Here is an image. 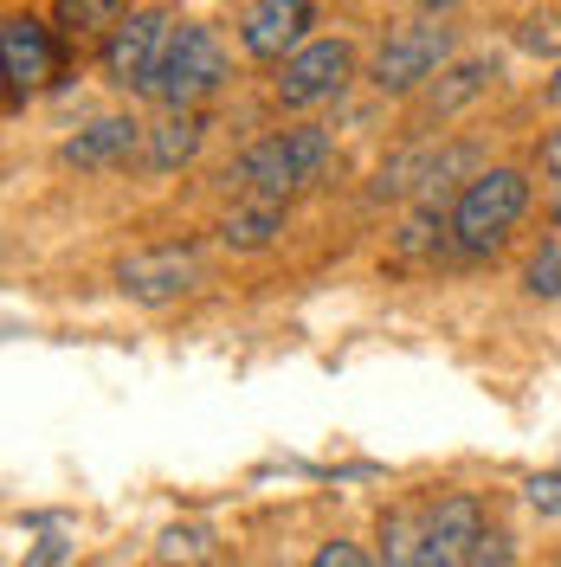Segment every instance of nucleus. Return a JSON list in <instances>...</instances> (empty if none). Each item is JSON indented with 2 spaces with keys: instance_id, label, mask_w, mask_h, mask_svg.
<instances>
[{
  "instance_id": "7",
  "label": "nucleus",
  "mask_w": 561,
  "mask_h": 567,
  "mask_svg": "<svg viewBox=\"0 0 561 567\" xmlns=\"http://www.w3.org/2000/svg\"><path fill=\"white\" fill-rule=\"evenodd\" d=\"M0 65H7V97L20 110L59 71V39H52V27L33 20V13H7L0 20Z\"/></svg>"
},
{
  "instance_id": "20",
  "label": "nucleus",
  "mask_w": 561,
  "mask_h": 567,
  "mask_svg": "<svg viewBox=\"0 0 561 567\" xmlns=\"http://www.w3.org/2000/svg\"><path fill=\"white\" fill-rule=\"evenodd\" d=\"M523 52H561V7H536L523 20Z\"/></svg>"
},
{
  "instance_id": "26",
  "label": "nucleus",
  "mask_w": 561,
  "mask_h": 567,
  "mask_svg": "<svg viewBox=\"0 0 561 567\" xmlns=\"http://www.w3.org/2000/svg\"><path fill=\"white\" fill-rule=\"evenodd\" d=\"M542 97H549V104L561 110V71H555V78H549V84H542Z\"/></svg>"
},
{
  "instance_id": "8",
  "label": "nucleus",
  "mask_w": 561,
  "mask_h": 567,
  "mask_svg": "<svg viewBox=\"0 0 561 567\" xmlns=\"http://www.w3.org/2000/svg\"><path fill=\"white\" fill-rule=\"evenodd\" d=\"M201 284V258L187 246H155V251H136L116 265V290L130 303H175Z\"/></svg>"
},
{
  "instance_id": "18",
  "label": "nucleus",
  "mask_w": 561,
  "mask_h": 567,
  "mask_svg": "<svg viewBox=\"0 0 561 567\" xmlns=\"http://www.w3.org/2000/svg\"><path fill=\"white\" fill-rule=\"evenodd\" d=\"M155 555H162V567H201L213 555V535L201 529V523H175V529L162 535Z\"/></svg>"
},
{
  "instance_id": "17",
  "label": "nucleus",
  "mask_w": 561,
  "mask_h": 567,
  "mask_svg": "<svg viewBox=\"0 0 561 567\" xmlns=\"http://www.w3.org/2000/svg\"><path fill=\"white\" fill-rule=\"evenodd\" d=\"M446 233H452V219H439V207H414L407 213V226H400V258H426V251L446 246Z\"/></svg>"
},
{
  "instance_id": "13",
  "label": "nucleus",
  "mask_w": 561,
  "mask_h": 567,
  "mask_svg": "<svg viewBox=\"0 0 561 567\" xmlns=\"http://www.w3.org/2000/svg\"><path fill=\"white\" fill-rule=\"evenodd\" d=\"M278 233H284V200H252V194H239V207L220 219V246H233V251H265Z\"/></svg>"
},
{
  "instance_id": "4",
  "label": "nucleus",
  "mask_w": 561,
  "mask_h": 567,
  "mask_svg": "<svg viewBox=\"0 0 561 567\" xmlns=\"http://www.w3.org/2000/svg\"><path fill=\"white\" fill-rule=\"evenodd\" d=\"M452 59V27H439V20H414V27H394L381 39V52H375V65H368V84L381 91V97H407V91H420L426 78H439Z\"/></svg>"
},
{
  "instance_id": "19",
  "label": "nucleus",
  "mask_w": 561,
  "mask_h": 567,
  "mask_svg": "<svg viewBox=\"0 0 561 567\" xmlns=\"http://www.w3.org/2000/svg\"><path fill=\"white\" fill-rule=\"evenodd\" d=\"M523 284H529V297H542V303H555V297H561V239H549V246H542L536 258H529Z\"/></svg>"
},
{
  "instance_id": "11",
  "label": "nucleus",
  "mask_w": 561,
  "mask_h": 567,
  "mask_svg": "<svg viewBox=\"0 0 561 567\" xmlns=\"http://www.w3.org/2000/svg\"><path fill=\"white\" fill-rule=\"evenodd\" d=\"M142 136H149V130H142L136 116H98V123H84V130L59 148V162L78 168V175H104V168H123V162L136 155Z\"/></svg>"
},
{
  "instance_id": "22",
  "label": "nucleus",
  "mask_w": 561,
  "mask_h": 567,
  "mask_svg": "<svg viewBox=\"0 0 561 567\" xmlns=\"http://www.w3.org/2000/svg\"><path fill=\"white\" fill-rule=\"evenodd\" d=\"M529 509H542V516H561V471H536L523 484Z\"/></svg>"
},
{
  "instance_id": "25",
  "label": "nucleus",
  "mask_w": 561,
  "mask_h": 567,
  "mask_svg": "<svg viewBox=\"0 0 561 567\" xmlns=\"http://www.w3.org/2000/svg\"><path fill=\"white\" fill-rule=\"evenodd\" d=\"M414 7H420L426 20H439V13H446V7H458V0H414Z\"/></svg>"
},
{
  "instance_id": "1",
  "label": "nucleus",
  "mask_w": 561,
  "mask_h": 567,
  "mask_svg": "<svg viewBox=\"0 0 561 567\" xmlns=\"http://www.w3.org/2000/svg\"><path fill=\"white\" fill-rule=\"evenodd\" d=\"M336 162V142L329 130H278V136L252 142L246 155L226 168V187L233 194H252V200H290V194H304L310 181H323V168Z\"/></svg>"
},
{
  "instance_id": "27",
  "label": "nucleus",
  "mask_w": 561,
  "mask_h": 567,
  "mask_svg": "<svg viewBox=\"0 0 561 567\" xmlns=\"http://www.w3.org/2000/svg\"><path fill=\"white\" fill-rule=\"evenodd\" d=\"M549 219L561 226V181H555V200H549Z\"/></svg>"
},
{
  "instance_id": "9",
  "label": "nucleus",
  "mask_w": 561,
  "mask_h": 567,
  "mask_svg": "<svg viewBox=\"0 0 561 567\" xmlns=\"http://www.w3.org/2000/svg\"><path fill=\"white\" fill-rule=\"evenodd\" d=\"M316 20V0H246L239 13V45L265 65H284Z\"/></svg>"
},
{
  "instance_id": "16",
  "label": "nucleus",
  "mask_w": 561,
  "mask_h": 567,
  "mask_svg": "<svg viewBox=\"0 0 561 567\" xmlns=\"http://www.w3.org/2000/svg\"><path fill=\"white\" fill-rule=\"evenodd\" d=\"M420 529L426 516H414V509L381 516V567H420Z\"/></svg>"
},
{
  "instance_id": "23",
  "label": "nucleus",
  "mask_w": 561,
  "mask_h": 567,
  "mask_svg": "<svg viewBox=\"0 0 561 567\" xmlns=\"http://www.w3.org/2000/svg\"><path fill=\"white\" fill-rule=\"evenodd\" d=\"M310 567H375V561H368L361 542H323V548L310 555Z\"/></svg>"
},
{
  "instance_id": "15",
  "label": "nucleus",
  "mask_w": 561,
  "mask_h": 567,
  "mask_svg": "<svg viewBox=\"0 0 561 567\" xmlns=\"http://www.w3.org/2000/svg\"><path fill=\"white\" fill-rule=\"evenodd\" d=\"M136 13V0H52V20L59 33H116L123 20Z\"/></svg>"
},
{
  "instance_id": "6",
  "label": "nucleus",
  "mask_w": 561,
  "mask_h": 567,
  "mask_svg": "<svg viewBox=\"0 0 561 567\" xmlns=\"http://www.w3.org/2000/svg\"><path fill=\"white\" fill-rule=\"evenodd\" d=\"M169 39H175V20L162 7H136L116 33L104 39V78L123 84V91H149L155 71L169 59Z\"/></svg>"
},
{
  "instance_id": "5",
  "label": "nucleus",
  "mask_w": 561,
  "mask_h": 567,
  "mask_svg": "<svg viewBox=\"0 0 561 567\" xmlns=\"http://www.w3.org/2000/svg\"><path fill=\"white\" fill-rule=\"evenodd\" d=\"M355 78V45L349 39H304L290 59L278 65L272 91H278L284 110H316L329 97H343Z\"/></svg>"
},
{
  "instance_id": "3",
  "label": "nucleus",
  "mask_w": 561,
  "mask_h": 567,
  "mask_svg": "<svg viewBox=\"0 0 561 567\" xmlns=\"http://www.w3.org/2000/svg\"><path fill=\"white\" fill-rule=\"evenodd\" d=\"M226 84V45L213 27L201 20H181L175 39H169V59L155 71V84L142 91V97H155L162 110H201Z\"/></svg>"
},
{
  "instance_id": "24",
  "label": "nucleus",
  "mask_w": 561,
  "mask_h": 567,
  "mask_svg": "<svg viewBox=\"0 0 561 567\" xmlns=\"http://www.w3.org/2000/svg\"><path fill=\"white\" fill-rule=\"evenodd\" d=\"M542 175L561 181V123L549 130V136H542Z\"/></svg>"
},
{
  "instance_id": "12",
  "label": "nucleus",
  "mask_w": 561,
  "mask_h": 567,
  "mask_svg": "<svg viewBox=\"0 0 561 567\" xmlns=\"http://www.w3.org/2000/svg\"><path fill=\"white\" fill-rule=\"evenodd\" d=\"M201 142H207V116H201V110H169V116L149 130V168H155V175L187 168V162L201 155Z\"/></svg>"
},
{
  "instance_id": "14",
  "label": "nucleus",
  "mask_w": 561,
  "mask_h": 567,
  "mask_svg": "<svg viewBox=\"0 0 561 567\" xmlns=\"http://www.w3.org/2000/svg\"><path fill=\"white\" fill-rule=\"evenodd\" d=\"M484 91H491V65H484V59L446 65L426 84V116H452V110H465L471 97H484Z\"/></svg>"
},
{
  "instance_id": "21",
  "label": "nucleus",
  "mask_w": 561,
  "mask_h": 567,
  "mask_svg": "<svg viewBox=\"0 0 561 567\" xmlns=\"http://www.w3.org/2000/svg\"><path fill=\"white\" fill-rule=\"evenodd\" d=\"M510 561H517V542H510V529H484V535H478L471 567H510Z\"/></svg>"
},
{
  "instance_id": "2",
  "label": "nucleus",
  "mask_w": 561,
  "mask_h": 567,
  "mask_svg": "<svg viewBox=\"0 0 561 567\" xmlns=\"http://www.w3.org/2000/svg\"><path fill=\"white\" fill-rule=\"evenodd\" d=\"M529 213V175L523 168H478V175L458 187L452 200V246L465 258H491L503 239H510V226Z\"/></svg>"
},
{
  "instance_id": "10",
  "label": "nucleus",
  "mask_w": 561,
  "mask_h": 567,
  "mask_svg": "<svg viewBox=\"0 0 561 567\" xmlns=\"http://www.w3.org/2000/svg\"><path fill=\"white\" fill-rule=\"evenodd\" d=\"M484 535L478 496H439L420 529V567H471V548Z\"/></svg>"
}]
</instances>
